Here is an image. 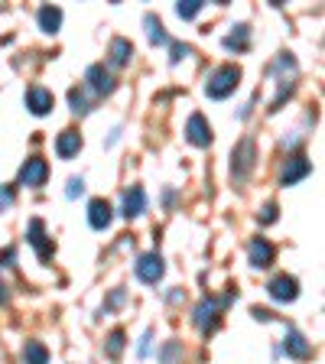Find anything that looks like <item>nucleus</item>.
<instances>
[{"label":"nucleus","instance_id":"b1692460","mask_svg":"<svg viewBox=\"0 0 325 364\" xmlns=\"http://www.w3.org/2000/svg\"><path fill=\"white\" fill-rule=\"evenodd\" d=\"M198 10H202V0H182L179 7H176V14H179L182 20H192Z\"/></svg>","mask_w":325,"mask_h":364},{"label":"nucleus","instance_id":"a211bd4d","mask_svg":"<svg viewBox=\"0 0 325 364\" xmlns=\"http://www.w3.org/2000/svg\"><path fill=\"white\" fill-rule=\"evenodd\" d=\"M107 55H111V65H127L130 55H134V46H130L127 39H114Z\"/></svg>","mask_w":325,"mask_h":364},{"label":"nucleus","instance_id":"39448f33","mask_svg":"<svg viewBox=\"0 0 325 364\" xmlns=\"http://www.w3.org/2000/svg\"><path fill=\"white\" fill-rule=\"evenodd\" d=\"M163 270H166V267H163V257H159V254H144V257L137 260V277L144 283H150V287L163 280Z\"/></svg>","mask_w":325,"mask_h":364},{"label":"nucleus","instance_id":"dca6fc26","mask_svg":"<svg viewBox=\"0 0 325 364\" xmlns=\"http://www.w3.org/2000/svg\"><path fill=\"white\" fill-rule=\"evenodd\" d=\"M283 348H287V355L299 358V361H306V358L312 355V345H309V341H306L299 332H296V328H289V332H287V341H283Z\"/></svg>","mask_w":325,"mask_h":364},{"label":"nucleus","instance_id":"423d86ee","mask_svg":"<svg viewBox=\"0 0 325 364\" xmlns=\"http://www.w3.org/2000/svg\"><path fill=\"white\" fill-rule=\"evenodd\" d=\"M85 82H88V88L95 91V95H111L114 88H117V82H114L111 72H105V65H91L88 72H85Z\"/></svg>","mask_w":325,"mask_h":364},{"label":"nucleus","instance_id":"f8f14e48","mask_svg":"<svg viewBox=\"0 0 325 364\" xmlns=\"http://www.w3.org/2000/svg\"><path fill=\"white\" fill-rule=\"evenodd\" d=\"M88 225L95 228V231H105V228L111 225V205H107L105 198H91V205H88Z\"/></svg>","mask_w":325,"mask_h":364},{"label":"nucleus","instance_id":"bb28decb","mask_svg":"<svg viewBox=\"0 0 325 364\" xmlns=\"http://www.w3.org/2000/svg\"><path fill=\"white\" fill-rule=\"evenodd\" d=\"M85 192V182L82 179H68V198H75Z\"/></svg>","mask_w":325,"mask_h":364},{"label":"nucleus","instance_id":"7c9ffc66","mask_svg":"<svg viewBox=\"0 0 325 364\" xmlns=\"http://www.w3.org/2000/svg\"><path fill=\"white\" fill-rule=\"evenodd\" d=\"M0 303H7V287L0 283Z\"/></svg>","mask_w":325,"mask_h":364},{"label":"nucleus","instance_id":"f3484780","mask_svg":"<svg viewBox=\"0 0 325 364\" xmlns=\"http://www.w3.org/2000/svg\"><path fill=\"white\" fill-rule=\"evenodd\" d=\"M36 20H39V30H43V33H59V26H62V10H59V7H39Z\"/></svg>","mask_w":325,"mask_h":364},{"label":"nucleus","instance_id":"4468645a","mask_svg":"<svg viewBox=\"0 0 325 364\" xmlns=\"http://www.w3.org/2000/svg\"><path fill=\"white\" fill-rule=\"evenodd\" d=\"M247 254H250V264L260 267V270L273 264V244H270V241H264V237H257V241H250Z\"/></svg>","mask_w":325,"mask_h":364},{"label":"nucleus","instance_id":"9d476101","mask_svg":"<svg viewBox=\"0 0 325 364\" xmlns=\"http://www.w3.org/2000/svg\"><path fill=\"white\" fill-rule=\"evenodd\" d=\"M309 173H312L309 159H306V156H293V159H287V166H283V173H280V182H283V186H293V182L306 179Z\"/></svg>","mask_w":325,"mask_h":364},{"label":"nucleus","instance_id":"ddd939ff","mask_svg":"<svg viewBox=\"0 0 325 364\" xmlns=\"http://www.w3.org/2000/svg\"><path fill=\"white\" fill-rule=\"evenodd\" d=\"M144 212H146V192L140 189V186L124 192V215H127V218H137V215H144Z\"/></svg>","mask_w":325,"mask_h":364},{"label":"nucleus","instance_id":"f257e3e1","mask_svg":"<svg viewBox=\"0 0 325 364\" xmlns=\"http://www.w3.org/2000/svg\"><path fill=\"white\" fill-rule=\"evenodd\" d=\"M238 82H241V68L238 65H221V68L212 72V78H208V85H205V95L215 98V101H221L238 88Z\"/></svg>","mask_w":325,"mask_h":364},{"label":"nucleus","instance_id":"4be33fe9","mask_svg":"<svg viewBox=\"0 0 325 364\" xmlns=\"http://www.w3.org/2000/svg\"><path fill=\"white\" fill-rule=\"evenodd\" d=\"M68 101H72V111H75V114H88L91 111L88 98H85V91H78V88L68 91Z\"/></svg>","mask_w":325,"mask_h":364},{"label":"nucleus","instance_id":"1a4fd4ad","mask_svg":"<svg viewBox=\"0 0 325 364\" xmlns=\"http://www.w3.org/2000/svg\"><path fill=\"white\" fill-rule=\"evenodd\" d=\"M186 140H189L192 146H208L212 144V127H208V121H205L202 114H192L189 124H186Z\"/></svg>","mask_w":325,"mask_h":364},{"label":"nucleus","instance_id":"9b49d317","mask_svg":"<svg viewBox=\"0 0 325 364\" xmlns=\"http://www.w3.org/2000/svg\"><path fill=\"white\" fill-rule=\"evenodd\" d=\"M53 105H55V98L46 88H39V85H33V88L26 91V107H30L33 114H39V117L53 111Z\"/></svg>","mask_w":325,"mask_h":364},{"label":"nucleus","instance_id":"c756f323","mask_svg":"<svg viewBox=\"0 0 325 364\" xmlns=\"http://www.w3.org/2000/svg\"><path fill=\"white\" fill-rule=\"evenodd\" d=\"M186 55H189V46H182V43H176V46H173V62L186 59Z\"/></svg>","mask_w":325,"mask_h":364},{"label":"nucleus","instance_id":"c85d7f7f","mask_svg":"<svg viewBox=\"0 0 325 364\" xmlns=\"http://www.w3.org/2000/svg\"><path fill=\"white\" fill-rule=\"evenodd\" d=\"M250 316L257 318V322H270L273 312H270V309H260V306H254V309H250Z\"/></svg>","mask_w":325,"mask_h":364},{"label":"nucleus","instance_id":"cd10ccee","mask_svg":"<svg viewBox=\"0 0 325 364\" xmlns=\"http://www.w3.org/2000/svg\"><path fill=\"white\" fill-rule=\"evenodd\" d=\"M14 260H16V250L14 247H4V250H0V267H10Z\"/></svg>","mask_w":325,"mask_h":364},{"label":"nucleus","instance_id":"20e7f679","mask_svg":"<svg viewBox=\"0 0 325 364\" xmlns=\"http://www.w3.org/2000/svg\"><path fill=\"white\" fill-rule=\"evenodd\" d=\"M46 176H49V166H46V159L33 156V159H26V163H23V169H20V186L39 189V186L46 182Z\"/></svg>","mask_w":325,"mask_h":364},{"label":"nucleus","instance_id":"f03ea898","mask_svg":"<svg viewBox=\"0 0 325 364\" xmlns=\"http://www.w3.org/2000/svg\"><path fill=\"white\" fill-rule=\"evenodd\" d=\"M221 306H225V299H215V296H205L202 303H198V309H196V326L202 328L205 335L218 328V312H221Z\"/></svg>","mask_w":325,"mask_h":364},{"label":"nucleus","instance_id":"5701e85b","mask_svg":"<svg viewBox=\"0 0 325 364\" xmlns=\"http://www.w3.org/2000/svg\"><path fill=\"white\" fill-rule=\"evenodd\" d=\"M124 341H127V338H124L121 328H117V332H111V338H107V355H111V358H121Z\"/></svg>","mask_w":325,"mask_h":364},{"label":"nucleus","instance_id":"a878e982","mask_svg":"<svg viewBox=\"0 0 325 364\" xmlns=\"http://www.w3.org/2000/svg\"><path fill=\"white\" fill-rule=\"evenodd\" d=\"M260 221H264V225H273V221H277V205L267 202V205H264V212H260Z\"/></svg>","mask_w":325,"mask_h":364},{"label":"nucleus","instance_id":"2eb2a0df","mask_svg":"<svg viewBox=\"0 0 325 364\" xmlns=\"http://www.w3.org/2000/svg\"><path fill=\"white\" fill-rule=\"evenodd\" d=\"M78 150H82V136H78V130H62L59 140H55V153H59L62 159H72Z\"/></svg>","mask_w":325,"mask_h":364},{"label":"nucleus","instance_id":"7ed1b4c3","mask_svg":"<svg viewBox=\"0 0 325 364\" xmlns=\"http://www.w3.org/2000/svg\"><path fill=\"white\" fill-rule=\"evenodd\" d=\"M250 169H254V140H241L231 153V173H235V179H244Z\"/></svg>","mask_w":325,"mask_h":364},{"label":"nucleus","instance_id":"393cba45","mask_svg":"<svg viewBox=\"0 0 325 364\" xmlns=\"http://www.w3.org/2000/svg\"><path fill=\"white\" fill-rule=\"evenodd\" d=\"M14 205V186H0V212H7Z\"/></svg>","mask_w":325,"mask_h":364},{"label":"nucleus","instance_id":"6e6552de","mask_svg":"<svg viewBox=\"0 0 325 364\" xmlns=\"http://www.w3.org/2000/svg\"><path fill=\"white\" fill-rule=\"evenodd\" d=\"M267 293L277 299V303H293L296 293H299V287H296L293 277H287V273H280V277H273L270 283H267Z\"/></svg>","mask_w":325,"mask_h":364},{"label":"nucleus","instance_id":"412c9836","mask_svg":"<svg viewBox=\"0 0 325 364\" xmlns=\"http://www.w3.org/2000/svg\"><path fill=\"white\" fill-rule=\"evenodd\" d=\"M146 33H150V43L153 46H166L169 43L166 30H163V23H159L156 16H146Z\"/></svg>","mask_w":325,"mask_h":364},{"label":"nucleus","instance_id":"6ab92c4d","mask_svg":"<svg viewBox=\"0 0 325 364\" xmlns=\"http://www.w3.org/2000/svg\"><path fill=\"white\" fill-rule=\"evenodd\" d=\"M23 364H49V351H46V345H39V341H26V348H23Z\"/></svg>","mask_w":325,"mask_h":364},{"label":"nucleus","instance_id":"aec40b11","mask_svg":"<svg viewBox=\"0 0 325 364\" xmlns=\"http://www.w3.org/2000/svg\"><path fill=\"white\" fill-rule=\"evenodd\" d=\"M250 43V30L247 26H235V33L225 39V49H235V53H244Z\"/></svg>","mask_w":325,"mask_h":364},{"label":"nucleus","instance_id":"0eeeda50","mask_svg":"<svg viewBox=\"0 0 325 364\" xmlns=\"http://www.w3.org/2000/svg\"><path fill=\"white\" fill-rule=\"evenodd\" d=\"M26 241L33 244V247H36V254H39V260H49L53 257V241H49V237H46V225L39 218H33L30 221V231H26Z\"/></svg>","mask_w":325,"mask_h":364}]
</instances>
